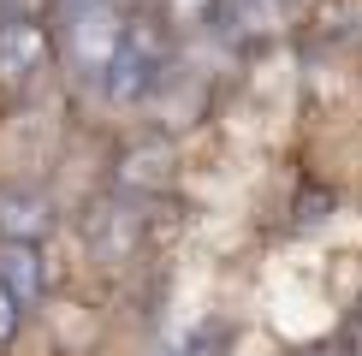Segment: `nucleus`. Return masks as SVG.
Returning <instances> with one entry per match:
<instances>
[{
	"mask_svg": "<svg viewBox=\"0 0 362 356\" xmlns=\"http://www.w3.org/2000/svg\"><path fill=\"white\" fill-rule=\"evenodd\" d=\"M167 78H173L167 24H155V18H125V36H119V54H113L101 89H107L119 107H143L148 95L167 89Z\"/></svg>",
	"mask_w": 362,
	"mask_h": 356,
	"instance_id": "f257e3e1",
	"label": "nucleus"
},
{
	"mask_svg": "<svg viewBox=\"0 0 362 356\" xmlns=\"http://www.w3.org/2000/svg\"><path fill=\"white\" fill-rule=\"evenodd\" d=\"M119 36H125V18H119L113 0H101V6H89V12H71L66 18V54H71V66H78V78H89V83L107 78V66L119 54Z\"/></svg>",
	"mask_w": 362,
	"mask_h": 356,
	"instance_id": "f03ea898",
	"label": "nucleus"
},
{
	"mask_svg": "<svg viewBox=\"0 0 362 356\" xmlns=\"http://www.w3.org/2000/svg\"><path fill=\"white\" fill-rule=\"evenodd\" d=\"M42 66H48V30H42V18H30V12L0 18V89L36 83Z\"/></svg>",
	"mask_w": 362,
	"mask_h": 356,
	"instance_id": "7ed1b4c3",
	"label": "nucleus"
},
{
	"mask_svg": "<svg viewBox=\"0 0 362 356\" xmlns=\"http://www.w3.org/2000/svg\"><path fill=\"white\" fill-rule=\"evenodd\" d=\"M83 237H89V249L101 261H125L137 249V237H143V214L131 202H101V208H89Z\"/></svg>",
	"mask_w": 362,
	"mask_h": 356,
	"instance_id": "20e7f679",
	"label": "nucleus"
},
{
	"mask_svg": "<svg viewBox=\"0 0 362 356\" xmlns=\"http://www.w3.org/2000/svg\"><path fill=\"white\" fill-rule=\"evenodd\" d=\"M113 184L125 190V196H155V190L173 184V143L148 137V143H131L125 155H119L113 167Z\"/></svg>",
	"mask_w": 362,
	"mask_h": 356,
	"instance_id": "39448f33",
	"label": "nucleus"
},
{
	"mask_svg": "<svg viewBox=\"0 0 362 356\" xmlns=\"http://www.w3.org/2000/svg\"><path fill=\"white\" fill-rule=\"evenodd\" d=\"M54 232V202L42 190L6 184L0 190V237H18V244H42Z\"/></svg>",
	"mask_w": 362,
	"mask_h": 356,
	"instance_id": "423d86ee",
	"label": "nucleus"
},
{
	"mask_svg": "<svg viewBox=\"0 0 362 356\" xmlns=\"http://www.w3.org/2000/svg\"><path fill=\"white\" fill-rule=\"evenodd\" d=\"M0 285H6L18 303H42L48 291V261H42L36 244H18V237H0Z\"/></svg>",
	"mask_w": 362,
	"mask_h": 356,
	"instance_id": "0eeeda50",
	"label": "nucleus"
},
{
	"mask_svg": "<svg viewBox=\"0 0 362 356\" xmlns=\"http://www.w3.org/2000/svg\"><path fill=\"white\" fill-rule=\"evenodd\" d=\"M214 24L232 42H262V36H274V30H279V0H220Z\"/></svg>",
	"mask_w": 362,
	"mask_h": 356,
	"instance_id": "6e6552de",
	"label": "nucleus"
},
{
	"mask_svg": "<svg viewBox=\"0 0 362 356\" xmlns=\"http://www.w3.org/2000/svg\"><path fill=\"white\" fill-rule=\"evenodd\" d=\"M160 6H167V24L173 30H196V24H214L220 0H160Z\"/></svg>",
	"mask_w": 362,
	"mask_h": 356,
	"instance_id": "1a4fd4ad",
	"label": "nucleus"
},
{
	"mask_svg": "<svg viewBox=\"0 0 362 356\" xmlns=\"http://www.w3.org/2000/svg\"><path fill=\"white\" fill-rule=\"evenodd\" d=\"M18 321H24V303H18V297H12L6 285H0V350L18 338Z\"/></svg>",
	"mask_w": 362,
	"mask_h": 356,
	"instance_id": "9d476101",
	"label": "nucleus"
},
{
	"mask_svg": "<svg viewBox=\"0 0 362 356\" xmlns=\"http://www.w3.org/2000/svg\"><path fill=\"white\" fill-rule=\"evenodd\" d=\"M309 356H356V345H344V338H327V345H315Z\"/></svg>",
	"mask_w": 362,
	"mask_h": 356,
	"instance_id": "9b49d317",
	"label": "nucleus"
},
{
	"mask_svg": "<svg viewBox=\"0 0 362 356\" xmlns=\"http://www.w3.org/2000/svg\"><path fill=\"white\" fill-rule=\"evenodd\" d=\"M59 6H66V18H71V12H89V6H101V0H59Z\"/></svg>",
	"mask_w": 362,
	"mask_h": 356,
	"instance_id": "f8f14e48",
	"label": "nucleus"
},
{
	"mask_svg": "<svg viewBox=\"0 0 362 356\" xmlns=\"http://www.w3.org/2000/svg\"><path fill=\"white\" fill-rule=\"evenodd\" d=\"M351 345H356V356H362V303H356V333H351Z\"/></svg>",
	"mask_w": 362,
	"mask_h": 356,
	"instance_id": "ddd939ff",
	"label": "nucleus"
}]
</instances>
